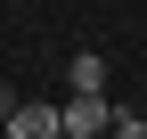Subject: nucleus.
I'll list each match as a JSON object with an SVG mask.
<instances>
[{
	"label": "nucleus",
	"instance_id": "1",
	"mask_svg": "<svg viewBox=\"0 0 147 139\" xmlns=\"http://www.w3.org/2000/svg\"><path fill=\"white\" fill-rule=\"evenodd\" d=\"M57 115H65V139H98V131H115V98H106V90H74Z\"/></svg>",
	"mask_w": 147,
	"mask_h": 139
},
{
	"label": "nucleus",
	"instance_id": "2",
	"mask_svg": "<svg viewBox=\"0 0 147 139\" xmlns=\"http://www.w3.org/2000/svg\"><path fill=\"white\" fill-rule=\"evenodd\" d=\"M0 139H65V115H57V107H41V98H25V107L0 123Z\"/></svg>",
	"mask_w": 147,
	"mask_h": 139
},
{
	"label": "nucleus",
	"instance_id": "3",
	"mask_svg": "<svg viewBox=\"0 0 147 139\" xmlns=\"http://www.w3.org/2000/svg\"><path fill=\"white\" fill-rule=\"evenodd\" d=\"M74 90H106V57L82 49V57H74Z\"/></svg>",
	"mask_w": 147,
	"mask_h": 139
},
{
	"label": "nucleus",
	"instance_id": "4",
	"mask_svg": "<svg viewBox=\"0 0 147 139\" xmlns=\"http://www.w3.org/2000/svg\"><path fill=\"white\" fill-rule=\"evenodd\" d=\"M115 139H147V123H139V115H123V107H115Z\"/></svg>",
	"mask_w": 147,
	"mask_h": 139
},
{
	"label": "nucleus",
	"instance_id": "5",
	"mask_svg": "<svg viewBox=\"0 0 147 139\" xmlns=\"http://www.w3.org/2000/svg\"><path fill=\"white\" fill-rule=\"evenodd\" d=\"M8 115H16V98H8V82H0V123H8Z\"/></svg>",
	"mask_w": 147,
	"mask_h": 139
}]
</instances>
